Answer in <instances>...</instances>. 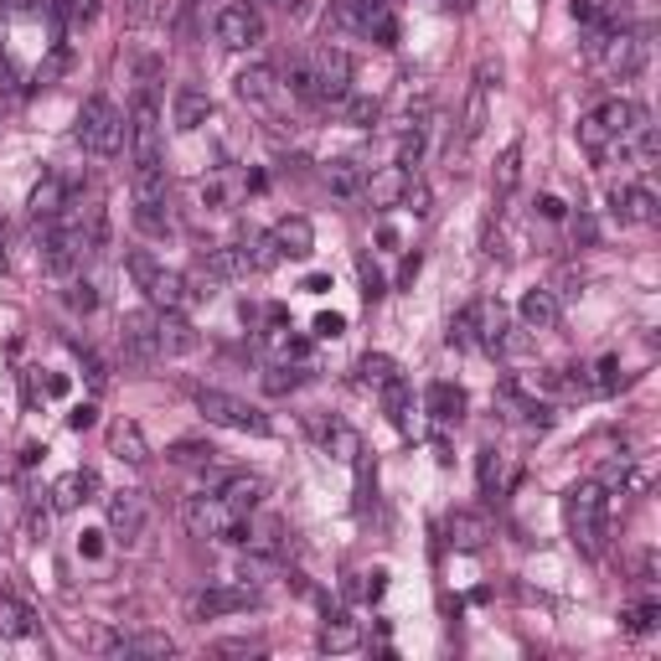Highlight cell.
<instances>
[{
  "instance_id": "1",
  "label": "cell",
  "mask_w": 661,
  "mask_h": 661,
  "mask_svg": "<svg viewBox=\"0 0 661 661\" xmlns=\"http://www.w3.org/2000/svg\"><path fill=\"white\" fill-rule=\"evenodd\" d=\"M564 517H568V533L584 553H599L605 548V533H610V496L599 481H579V486L564 496Z\"/></svg>"
},
{
  "instance_id": "2",
  "label": "cell",
  "mask_w": 661,
  "mask_h": 661,
  "mask_svg": "<svg viewBox=\"0 0 661 661\" xmlns=\"http://www.w3.org/2000/svg\"><path fill=\"white\" fill-rule=\"evenodd\" d=\"M125 274L140 284L145 300H150L156 311H187L191 300H197V295H191V280H187V274H176V269L156 264V259H150L145 249H129V253H125Z\"/></svg>"
},
{
  "instance_id": "3",
  "label": "cell",
  "mask_w": 661,
  "mask_h": 661,
  "mask_svg": "<svg viewBox=\"0 0 661 661\" xmlns=\"http://www.w3.org/2000/svg\"><path fill=\"white\" fill-rule=\"evenodd\" d=\"M181 527H187L191 537H218V543H249V517H238V512H228V502L222 496H207V491H191V496H181Z\"/></svg>"
},
{
  "instance_id": "4",
  "label": "cell",
  "mask_w": 661,
  "mask_h": 661,
  "mask_svg": "<svg viewBox=\"0 0 661 661\" xmlns=\"http://www.w3.org/2000/svg\"><path fill=\"white\" fill-rule=\"evenodd\" d=\"M326 32L330 36H373L382 48L398 42V21L382 0H330L326 11Z\"/></svg>"
},
{
  "instance_id": "5",
  "label": "cell",
  "mask_w": 661,
  "mask_h": 661,
  "mask_svg": "<svg viewBox=\"0 0 661 661\" xmlns=\"http://www.w3.org/2000/svg\"><path fill=\"white\" fill-rule=\"evenodd\" d=\"M125 135H129V119L125 109L114 104V98L94 94V98H83V109H78V145L88 150V156H119L125 150Z\"/></svg>"
},
{
  "instance_id": "6",
  "label": "cell",
  "mask_w": 661,
  "mask_h": 661,
  "mask_svg": "<svg viewBox=\"0 0 661 661\" xmlns=\"http://www.w3.org/2000/svg\"><path fill=\"white\" fill-rule=\"evenodd\" d=\"M589 52L605 63L610 78H636V73L646 67V57H651V36L630 32V27H615V21H610V27H599V32H595Z\"/></svg>"
},
{
  "instance_id": "7",
  "label": "cell",
  "mask_w": 661,
  "mask_h": 661,
  "mask_svg": "<svg viewBox=\"0 0 661 661\" xmlns=\"http://www.w3.org/2000/svg\"><path fill=\"white\" fill-rule=\"evenodd\" d=\"M191 403H197V413H202L207 424L238 429V434H269V413L253 409L249 398L222 394V388H197V394H191Z\"/></svg>"
},
{
  "instance_id": "8",
  "label": "cell",
  "mask_w": 661,
  "mask_h": 661,
  "mask_svg": "<svg viewBox=\"0 0 661 661\" xmlns=\"http://www.w3.org/2000/svg\"><path fill=\"white\" fill-rule=\"evenodd\" d=\"M125 119H129V160L135 166H166V150H160V104L150 88L135 94Z\"/></svg>"
},
{
  "instance_id": "9",
  "label": "cell",
  "mask_w": 661,
  "mask_h": 661,
  "mask_svg": "<svg viewBox=\"0 0 661 661\" xmlns=\"http://www.w3.org/2000/svg\"><path fill=\"white\" fill-rule=\"evenodd\" d=\"M311 78H315V104H342L352 94V52L326 42L311 52Z\"/></svg>"
},
{
  "instance_id": "10",
  "label": "cell",
  "mask_w": 661,
  "mask_h": 661,
  "mask_svg": "<svg viewBox=\"0 0 661 661\" xmlns=\"http://www.w3.org/2000/svg\"><path fill=\"white\" fill-rule=\"evenodd\" d=\"M212 32H218V42L228 52H249L264 42V17L253 11L249 0H238V6H222L218 21H212Z\"/></svg>"
},
{
  "instance_id": "11",
  "label": "cell",
  "mask_w": 661,
  "mask_h": 661,
  "mask_svg": "<svg viewBox=\"0 0 661 661\" xmlns=\"http://www.w3.org/2000/svg\"><path fill=\"white\" fill-rule=\"evenodd\" d=\"M94 646L104 657H176V641L166 630H98Z\"/></svg>"
},
{
  "instance_id": "12",
  "label": "cell",
  "mask_w": 661,
  "mask_h": 661,
  "mask_svg": "<svg viewBox=\"0 0 661 661\" xmlns=\"http://www.w3.org/2000/svg\"><path fill=\"white\" fill-rule=\"evenodd\" d=\"M259 605L253 584H207L202 595H191V620H222V615H243Z\"/></svg>"
},
{
  "instance_id": "13",
  "label": "cell",
  "mask_w": 661,
  "mask_h": 661,
  "mask_svg": "<svg viewBox=\"0 0 661 661\" xmlns=\"http://www.w3.org/2000/svg\"><path fill=\"white\" fill-rule=\"evenodd\" d=\"M119 347H125V363H135V367H156V363H160L156 311H129L125 321H119Z\"/></svg>"
},
{
  "instance_id": "14",
  "label": "cell",
  "mask_w": 661,
  "mask_h": 661,
  "mask_svg": "<svg viewBox=\"0 0 661 661\" xmlns=\"http://www.w3.org/2000/svg\"><path fill=\"white\" fill-rule=\"evenodd\" d=\"M589 114H595V125L610 135L615 150H626V140L646 125V109L636 104V98H605V104H595Z\"/></svg>"
},
{
  "instance_id": "15",
  "label": "cell",
  "mask_w": 661,
  "mask_h": 661,
  "mask_svg": "<svg viewBox=\"0 0 661 661\" xmlns=\"http://www.w3.org/2000/svg\"><path fill=\"white\" fill-rule=\"evenodd\" d=\"M145 522H150V502H145V491H109V533L135 543L145 533Z\"/></svg>"
},
{
  "instance_id": "16",
  "label": "cell",
  "mask_w": 661,
  "mask_h": 661,
  "mask_svg": "<svg viewBox=\"0 0 661 661\" xmlns=\"http://www.w3.org/2000/svg\"><path fill=\"white\" fill-rule=\"evenodd\" d=\"M156 342H160V357H187V352L202 347V336L187 321V311H156Z\"/></svg>"
},
{
  "instance_id": "17",
  "label": "cell",
  "mask_w": 661,
  "mask_h": 661,
  "mask_svg": "<svg viewBox=\"0 0 661 661\" xmlns=\"http://www.w3.org/2000/svg\"><path fill=\"white\" fill-rule=\"evenodd\" d=\"M218 496L228 502V512H238V517H249V512H259L269 496V481L259 471H233L228 481L218 486Z\"/></svg>"
},
{
  "instance_id": "18",
  "label": "cell",
  "mask_w": 661,
  "mask_h": 661,
  "mask_svg": "<svg viewBox=\"0 0 661 661\" xmlns=\"http://www.w3.org/2000/svg\"><path fill=\"white\" fill-rule=\"evenodd\" d=\"M610 212L620 222H641V228H651V222L661 218V207H657V197H651V187H610Z\"/></svg>"
},
{
  "instance_id": "19",
  "label": "cell",
  "mask_w": 661,
  "mask_h": 661,
  "mask_svg": "<svg viewBox=\"0 0 661 661\" xmlns=\"http://www.w3.org/2000/svg\"><path fill=\"white\" fill-rule=\"evenodd\" d=\"M491 78H496V67H491V63L475 67V83H471V94H465V114H460V140H465V145L481 140V129H486V94H491Z\"/></svg>"
},
{
  "instance_id": "20",
  "label": "cell",
  "mask_w": 661,
  "mask_h": 661,
  "mask_svg": "<svg viewBox=\"0 0 661 661\" xmlns=\"http://www.w3.org/2000/svg\"><path fill=\"white\" fill-rule=\"evenodd\" d=\"M311 434H315V444H321L326 455H336V460H357V455H363V444H357V429L342 424V419H330V413H315V419H311Z\"/></svg>"
},
{
  "instance_id": "21",
  "label": "cell",
  "mask_w": 661,
  "mask_h": 661,
  "mask_svg": "<svg viewBox=\"0 0 661 661\" xmlns=\"http://www.w3.org/2000/svg\"><path fill=\"white\" fill-rule=\"evenodd\" d=\"M465 311H471L475 347H486V352L502 347V336L512 330V326H506V305H502V300H475V305H465Z\"/></svg>"
},
{
  "instance_id": "22",
  "label": "cell",
  "mask_w": 661,
  "mask_h": 661,
  "mask_svg": "<svg viewBox=\"0 0 661 661\" xmlns=\"http://www.w3.org/2000/svg\"><path fill=\"white\" fill-rule=\"evenodd\" d=\"M109 455L125 460V465H150V440H145V429L135 419H114L109 424Z\"/></svg>"
},
{
  "instance_id": "23",
  "label": "cell",
  "mask_w": 661,
  "mask_h": 661,
  "mask_svg": "<svg viewBox=\"0 0 661 661\" xmlns=\"http://www.w3.org/2000/svg\"><path fill=\"white\" fill-rule=\"evenodd\" d=\"M517 311H522V326H527V330H553L558 321H564V300L553 295L548 284H537V290L522 295Z\"/></svg>"
},
{
  "instance_id": "24",
  "label": "cell",
  "mask_w": 661,
  "mask_h": 661,
  "mask_svg": "<svg viewBox=\"0 0 661 661\" xmlns=\"http://www.w3.org/2000/svg\"><path fill=\"white\" fill-rule=\"evenodd\" d=\"M424 413L440 429L460 424V419H465V388H455V382H429L424 388Z\"/></svg>"
},
{
  "instance_id": "25",
  "label": "cell",
  "mask_w": 661,
  "mask_h": 661,
  "mask_svg": "<svg viewBox=\"0 0 661 661\" xmlns=\"http://www.w3.org/2000/svg\"><path fill=\"white\" fill-rule=\"evenodd\" d=\"M269 233H274V243H280L284 259H311L315 253V228H311V218H300V212L295 218H280Z\"/></svg>"
},
{
  "instance_id": "26",
  "label": "cell",
  "mask_w": 661,
  "mask_h": 661,
  "mask_svg": "<svg viewBox=\"0 0 661 661\" xmlns=\"http://www.w3.org/2000/svg\"><path fill=\"white\" fill-rule=\"evenodd\" d=\"M202 274L207 280H249L253 269L249 259H243V243H218V249H207L202 253Z\"/></svg>"
},
{
  "instance_id": "27",
  "label": "cell",
  "mask_w": 661,
  "mask_h": 661,
  "mask_svg": "<svg viewBox=\"0 0 661 661\" xmlns=\"http://www.w3.org/2000/svg\"><path fill=\"white\" fill-rule=\"evenodd\" d=\"M409 181H413V171L409 166H382V171H373L367 176V187H363V197H373L378 207H394V202H403V191H409Z\"/></svg>"
},
{
  "instance_id": "28",
  "label": "cell",
  "mask_w": 661,
  "mask_h": 661,
  "mask_svg": "<svg viewBox=\"0 0 661 661\" xmlns=\"http://www.w3.org/2000/svg\"><path fill=\"white\" fill-rule=\"evenodd\" d=\"M36 630H42V620H36V610L27 599L0 595V636H6V641H32Z\"/></svg>"
},
{
  "instance_id": "29",
  "label": "cell",
  "mask_w": 661,
  "mask_h": 661,
  "mask_svg": "<svg viewBox=\"0 0 661 661\" xmlns=\"http://www.w3.org/2000/svg\"><path fill=\"white\" fill-rule=\"evenodd\" d=\"M129 191H135V207H166L171 197L166 166H129Z\"/></svg>"
},
{
  "instance_id": "30",
  "label": "cell",
  "mask_w": 661,
  "mask_h": 661,
  "mask_svg": "<svg viewBox=\"0 0 661 661\" xmlns=\"http://www.w3.org/2000/svg\"><path fill=\"white\" fill-rule=\"evenodd\" d=\"M171 119H176V129H202L207 119H212V98L202 94V88H176V98H171Z\"/></svg>"
},
{
  "instance_id": "31",
  "label": "cell",
  "mask_w": 661,
  "mask_h": 661,
  "mask_svg": "<svg viewBox=\"0 0 661 661\" xmlns=\"http://www.w3.org/2000/svg\"><path fill=\"white\" fill-rule=\"evenodd\" d=\"M444 527H450V543H455V548H465V553H481L491 543V522L481 517V512H450V522H444Z\"/></svg>"
},
{
  "instance_id": "32",
  "label": "cell",
  "mask_w": 661,
  "mask_h": 661,
  "mask_svg": "<svg viewBox=\"0 0 661 661\" xmlns=\"http://www.w3.org/2000/svg\"><path fill=\"white\" fill-rule=\"evenodd\" d=\"M363 646V626L352 620L347 610H336V615H326V626H321V651H357Z\"/></svg>"
},
{
  "instance_id": "33",
  "label": "cell",
  "mask_w": 661,
  "mask_h": 661,
  "mask_svg": "<svg viewBox=\"0 0 661 661\" xmlns=\"http://www.w3.org/2000/svg\"><path fill=\"white\" fill-rule=\"evenodd\" d=\"M517 181H522V135H512L506 150L496 156V171H491V191H496V202H506V197L517 191Z\"/></svg>"
},
{
  "instance_id": "34",
  "label": "cell",
  "mask_w": 661,
  "mask_h": 661,
  "mask_svg": "<svg viewBox=\"0 0 661 661\" xmlns=\"http://www.w3.org/2000/svg\"><path fill=\"white\" fill-rule=\"evenodd\" d=\"M94 491H98V475L94 471H67L63 481L48 491V496H52V506H57V512H73V506H83Z\"/></svg>"
},
{
  "instance_id": "35",
  "label": "cell",
  "mask_w": 661,
  "mask_h": 661,
  "mask_svg": "<svg viewBox=\"0 0 661 661\" xmlns=\"http://www.w3.org/2000/svg\"><path fill=\"white\" fill-rule=\"evenodd\" d=\"M363 187H367V176H363L357 160H330V166H326V191L336 197V202H357Z\"/></svg>"
},
{
  "instance_id": "36",
  "label": "cell",
  "mask_w": 661,
  "mask_h": 661,
  "mask_svg": "<svg viewBox=\"0 0 661 661\" xmlns=\"http://www.w3.org/2000/svg\"><path fill=\"white\" fill-rule=\"evenodd\" d=\"M378 394H382V409H388V419H394L403 434H413V388H409V378L398 373V378L388 382V388H378Z\"/></svg>"
},
{
  "instance_id": "37",
  "label": "cell",
  "mask_w": 661,
  "mask_h": 661,
  "mask_svg": "<svg viewBox=\"0 0 661 661\" xmlns=\"http://www.w3.org/2000/svg\"><path fill=\"white\" fill-rule=\"evenodd\" d=\"M274 88H280V83H274V67L269 63H253L238 73V98H243V104H269Z\"/></svg>"
},
{
  "instance_id": "38",
  "label": "cell",
  "mask_w": 661,
  "mask_h": 661,
  "mask_svg": "<svg viewBox=\"0 0 661 661\" xmlns=\"http://www.w3.org/2000/svg\"><path fill=\"white\" fill-rule=\"evenodd\" d=\"M166 460H171V465H187V471H212V465H218V450L207 440H176L171 450H166Z\"/></svg>"
},
{
  "instance_id": "39",
  "label": "cell",
  "mask_w": 661,
  "mask_h": 661,
  "mask_svg": "<svg viewBox=\"0 0 661 661\" xmlns=\"http://www.w3.org/2000/svg\"><path fill=\"white\" fill-rule=\"evenodd\" d=\"M243 259H249L253 274H269L274 264H284V253H280V243H274V233H249V238H243Z\"/></svg>"
},
{
  "instance_id": "40",
  "label": "cell",
  "mask_w": 661,
  "mask_h": 661,
  "mask_svg": "<svg viewBox=\"0 0 661 661\" xmlns=\"http://www.w3.org/2000/svg\"><path fill=\"white\" fill-rule=\"evenodd\" d=\"M394 378H398V363L388 352H367L363 363H357V382H363V388H388Z\"/></svg>"
},
{
  "instance_id": "41",
  "label": "cell",
  "mask_w": 661,
  "mask_h": 661,
  "mask_svg": "<svg viewBox=\"0 0 661 661\" xmlns=\"http://www.w3.org/2000/svg\"><path fill=\"white\" fill-rule=\"evenodd\" d=\"M98 0H48V17L57 21H73V27H88V21H98Z\"/></svg>"
},
{
  "instance_id": "42",
  "label": "cell",
  "mask_w": 661,
  "mask_h": 661,
  "mask_svg": "<svg viewBox=\"0 0 661 661\" xmlns=\"http://www.w3.org/2000/svg\"><path fill=\"white\" fill-rule=\"evenodd\" d=\"M378 98H367V94H347L342 98V119L347 125H357V129H367V125H378Z\"/></svg>"
},
{
  "instance_id": "43",
  "label": "cell",
  "mask_w": 661,
  "mask_h": 661,
  "mask_svg": "<svg viewBox=\"0 0 661 661\" xmlns=\"http://www.w3.org/2000/svg\"><path fill=\"white\" fill-rule=\"evenodd\" d=\"M284 88L305 104H315V78H311V57H295V63L284 67Z\"/></svg>"
},
{
  "instance_id": "44",
  "label": "cell",
  "mask_w": 661,
  "mask_h": 661,
  "mask_svg": "<svg viewBox=\"0 0 661 661\" xmlns=\"http://www.w3.org/2000/svg\"><path fill=\"white\" fill-rule=\"evenodd\" d=\"M27 522H32V533L36 537H48V522H52V502H48V491H27Z\"/></svg>"
},
{
  "instance_id": "45",
  "label": "cell",
  "mask_w": 661,
  "mask_h": 661,
  "mask_svg": "<svg viewBox=\"0 0 661 661\" xmlns=\"http://www.w3.org/2000/svg\"><path fill=\"white\" fill-rule=\"evenodd\" d=\"M135 228L150 238H166L171 233V212H166V207H135Z\"/></svg>"
},
{
  "instance_id": "46",
  "label": "cell",
  "mask_w": 661,
  "mask_h": 661,
  "mask_svg": "<svg viewBox=\"0 0 661 661\" xmlns=\"http://www.w3.org/2000/svg\"><path fill=\"white\" fill-rule=\"evenodd\" d=\"M73 357L83 363V378L94 382V388H104V382H109V373H104V363H98V352H94V347H83V342H73Z\"/></svg>"
},
{
  "instance_id": "47",
  "label": "cell",
  "mask_w": 661,
  "mask_h": 661,
  "mask_svg": "<svg viewBox=\"0 0 661 661\" xmlns=\"http://www.w3.org/2000/svg\"><path fill=\"white\" fill-rule=\"evenodd\" d=\"M496 486H502V455L481 450V496H496Z\"/></svg>"
},
{
  "instance_id": "48",
  "label": "cell",
  "mask_w": 661,
  "mask_h": 661,
  "mask_svg": "<svg viewBox=\"0 0 661 661\" xmlns=\"http://www.w3.org/2000/svg\"><path fill=\"white\" fill-rule=\"evenodd\" d=\"M212 651H218V657H264V641H253V636H233V641H218Z\"/></svg>"
},
{
  "instance_id": "49",
  "label": "cell",
  "mask_w": 661,
  "mask_h": 661,
  "mask_svg": "<svg viewBox=\"0 0 661 661\" xmlns=\"http://www.w3.org/2000/svg\"><path fill=\"white\" fill-rule=\"evenodd\" d=\"M657 605H636V610H626V630L630 636H646V630H657Z\"/></svg>"
},
{
  "instance_id": "50",
  "label": "cell",
  "mask_w": 661,
  "mask_h": 661,
  "mask_svg": "<svg viewBox=\"0 0 661 661\" xmlns=\"http://www.w3.org/2000/svg\"><path fill=\"white\" fill-rule=\"evenodd\" d=\"M67 305H73V311H98V290L88 280H73L67 284Z\"/></svg>"
},
{
  "instance_id": "51",
  "label": "cell",
  "mask_w": 661,
  "mask_h": 661,
  "mask_svg": "<svg viewBox=\"0 0 661 661\" xmlns=\"http://www.w3.org/2000/svg\"><path fill=\"white\" fill-rule=\"evenodd\" d=\"M300 382H305L300 367H274V373L264 378V388H269V394H290V388H300Z\"/></svg>"
},
{
  "instance_id": "52",
  "label": "cell",
  "mask_w": 661,
  "mask_h": 661,
  "mask_svg": "<svg viewBox=\"0 0 661 661\" xmlns=\"http://www.w3.org/2000/svg\"><path fill=\"white\" fill-rule=\"evenodd\" d=\"M429 202H434V197H429V187H424V181H409V191H403V207H409L413 218H429V212H434V207H429Z\"/></svg>"
},
{
  "instance_id": "53",
  "label": "cell",
  "mask_w": 661,
  "mask_h": 661,
  "mask_svg": "<svg viewBox=\"0 0 661 661\" xmlns=\"http://www.w3.org/2000/svg\"><path fill=\"white\" fill-rule=\"evenodd\" d=\"M444 342H450V347H475V330H471V311H460L455 321H450V336H444Z\"/></svg>"
},
{
  "instance_id": "54",
  "label": "cell",
  "mask_w": 661,
  "mask_h": 661,
  "mask_svg": "<svg viewBox=\"0 0 661 661\" xmlns=\"http://www.w3.org/2000/svg\"><path fill=\"white\" fill-rule=\"evenodd\" d=\"M574 17L589 21V27H610V11H605V0H574Z\"/></svg>"
},
{
  "instance_id": "55",
  "label": "cell",
  "mask_w": 661,
  "mask_h": 661,
  "mask_svg": "<svg viewBox=\"0 0 661 661\" xmlns=\"http://www.w3.org/2000/svg\"><path fill=\"white\" fill-rule=\"evenodd\" d=\"M363 300H367V305H373V300H382V274L367 264V259H363Z\"/></svg>"
},
{
  "instance_id": "56",
  "label": "cell",
  "mask_w": 661,
  "mask_h": 661,
  "mask_svg": "<svg viewBox=\"0 0 661 661\" xmlns=\"http://www.w3.org/2000/svg\"><path fill=\"white\" fill-rule=\"evenodd\" d=\"M342 330H347V321H342V315L330 311V315H321V321H315V336H342Z\"/></svg>"
},
{
  "instance_id": "57",
  "label": "cell",
  "mask_w": 661,
  "mask_h": 661,
  "mask_svg": "<svg viewBox=\"0 0 661 661\" xmlns=\"http://www.w3.org/2000/svg\"><path fill=\"white\" fill-rule=\"evenodd\" d=\"M537 212H543V218H564V202H558V197H537Z\"/></svg>"
},
{
  "instance_id": "58",
  "label": "cell",
  "mask_w": 661,
  "mask_h": 661,
  "mask_svg": "<svg viewBox=\"0 0 661 661\" xmlns=\"http://www.w3.org/2000/svg\"><path fill=\"white\" fill-rule=\"evenodd\" d=\"M67 424H73V429H88V424H94V409H88V403H83V409H73V413H67Z\"/></svg>"
},
{
  "instance_id": "59",
  "label": "cell",
  "mask_w": 661,
  "mask_h": 661,
  "mask_svg": "<svg viewBox=\"0 0 661 661\" xmlns=\"http://www.w3.org/2000/svg\"><path fill=\"white\" fill-rule=\"evenodd\" d=\"M475 0H444V11H471Z\"/></svg>"
},
{
  "instance_id": "60",
  "label": "cell",
  "mask_w": 661,
  "mask_h": 661,
  "mask_svg": "<svg viewBox=\"0 0 661 661\" xmlns=\"http://www.w3.org/2000/svg\"><path fill=\"white\" fill-rule=\"evenodd\" d=\"M269 6H284V11H290V6H300V0H269Z\"/></svg>"
},
{
  "instance_id": "61",
  "label": "cell",
  "mask_w": 661,
  "mask_h": 661,
  "mask_svg": "<svg viewBox=\"0 0 661 661\" xmlns=\"http://www.w3.org/2000/svg\"><path fill=\"white\" fill-rule=\"evenodd\" d=\"M0 269H6V253H0Z\"/></svg>"
},
{
  "instance_id": "62",
  "label": "cell",
  "mask_w": 661,
  "mask_h": 661,
  "mask_svg": "<svg viewBox=\"0 0 661 661\" xmlns=\"http://www.w3.org/2000/svg\"><path fill=\"white\" fill-rule=\"evenodd\" d=\"M0 6H11V0H0Z\"/></svg>"
}]
</instances>
